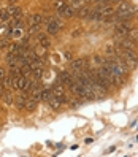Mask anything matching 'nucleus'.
<instances>
[{"label":"nucleus","mask_w":138,"mask_h":157,"mask_svg":"<svg viewBox=\"0 0 138 157\" xmlns=\"http://www.w3.org/2000/svg\"><path fill=\"white\" fill-rule=\"evenodd\" d=\"M138 13L136 6H133L130 2H127V0H122L119 6L116 8V22H121V21H130L132 17Z\"/></svg>","instance_id":"1"},{"label":"nucleus","mask_w":138,"mask_h":157,"mask_svg":"<svg viewBox=\"0 0 138 157\" xmlns=\"http://www.w3.org/2000/svg\"><path fill=\"white\" fill-rule=\"evenodd\" d=\"M8 2H10V3H14V2H16V0H8Z\"/></svg>","instance_id":"23"},{"label":"nucleus","mask_w":138,"mask_h":157,"mask_svg":"<svg viewBox=\"0 0 138 157\" xmlns=\"http://www.w3.org/2000/svg\"><path fill=\"white\" fill-rule=\"evenodd\" d=\"M90 10L92 8H89V6H81L79 10H76V16L78 17H81V19H89V14H90Z\"/></svg>","instance_id":"8"},{"label":"nucleus","mask_w":138,"mask_h":157,"mask_svg":"<svg viewBox=\"0 0 138 157\" xmlns=\"http://www.w3.org/2000/svg\"><path fill=\"white\" fill-rule=\"evenodd\" d=\"M10 73H11L13 76H21V75H22V71H21V67H16V65H13V67H11Z\"/></svg>","instance_id":"17"},{"label":"nucleus","mask_w":138,"mask_h":157,"mask_svg":"<svg viewBox=\"0 0 138 157\" xmlns=\"http://www.w3.org/2000/svg\"><path fill=\"white\" fill-rule=\"evenodd\" d=\"M17 59H19V57H17L14 52H11V51H10V54H6V63H8L10 67L16 65V60H17Z\"/></svg>","instance_id":"12"},{"label":"nucleus","mask_w":138,"mask_h":157,"mask_svg":"<svg viewBox=\"0 0 138 157\" xmlns=\"http://www.w3.org/2000/svg\"><path fill=\"white\" fill-rule=\"evenodd\" d=\"M2 98H3V101H5L6 105H13V103H14V97H13V94H11L10 89H5Z\"/></svg>","instance_id":"9"},{"label":"nucleus","mask_w":138,"mask_h":157,"mask_svg":"<svg viewBox=\"0 0 138 157\" xmlns=\"http://www.w3.org/2000/svg\"><path fill=\"white\" fill-rule=\"evenodd\" d=\"M51 2H56V0H51Z\"/></svg>","instance_id":"24"},{"label":"nucleus","mask_w":138,"mask_h":157,"mask_svg":"<svg viewBox=\"0 0 138 157\" xmlns=\"http://www.w3.org/2000/svg\"><path fill=\"white\" fill-rule=\"evenodd\" d=\"M36 40H38V43L41 44V48H49V46H51L49 36L46 33H38V35H36Z\"/></svg>","instance_id":"7"},{"label":"nucleus","mask_w":138,"mask_h":157,"mask_svg":"<svg viewBox=\"0 0 138 157\" xmlns=\"http://www.w3.org/2000/svg\"><path fill=\"white\" fill-rule=\"evenodd\" d=\"M27 98H29V92L22 90V94L14 100L16 108H17V109H24V108H25V103H27Z\"/></svg>","instance_id":"6"},{"label":"nucleus","mask_w":138,"mask_h":157,"mask_svg":"<svg viewBox=\"0 0 138 157\" xmlns=\"http://www.w3.org/2000/svg\"><path fill=\"white\" fill-rule=\"evenodd\" d=\"M21 8L19 6H10V8H8V13H10V16L11 17H19L21 16Z\"/></svg>","instance_id":"14"},{"label":"nucleus","mask_w":138,"mask_h":157,"mask_svg":"<svg viewBox=\"0 0 138 157\" xmlns=\"http://www.w3.org/2000/svg\"><path fill=\"white\" fill-rule=\"evenodd\" d=\"M122 0H109V3H121Z\"/></svg>","instance_id":"22"},{"label":"nucleus","mask_w":138,"mask_h":157,"mask_svg":"<svg viewBox=\"0 0 138 157\" xmlns=\"http://www.w3.org/2000/svg\"><path fill=\"white\" fill-rule=\"evenodd\" d=\"M81 33V30H73V33H71V36H78Z\"/></svg>","instance_id":"21"},{"label":"nucleus","mask_w":138,"mask_h":157,"mask_svg":"<svg viewBox=\"0 0 138 157\" xmlns=\"http://www.w3.org/2000/svg\"><path fill=\"white\" fill-rule=\"evenodd\" d=\"M54 94H52V89H49V87H46V89H41V100H44V101H48L51 97H52Z\"/></svg>","instance_id":"13"},{"label":"nucleus","mask_w":138,"mask_h":157,"mask_svg":"<svg viewBox=\"0 0 138 157\" xmlns=\"http://www.w3.org/2000/svg\"><path fill=\"white\" fill-rule=\"evenodd\" d=\"M32 73H33V76H35L36 79H40L41 75H43V67H36V68H33Z\"/></svg>","instance_id":"16"},{"label":"nucleus","mask_w":138,"mask_h":157,"mask_svg":"<svg viewBox=\"0 0 138 157\" xmlns=\"http://www.w3.org/2000/svg\"><path fill=\"white\" fill-rule=\"evenodd\" d=\"M10 41H8L6 38H3V40H0V49H10Z\"/></svg>","instance_id":"18"},{"label":"nucleus","mask_w":138,"mask_h":157,"mask_svg":"<svg viewBox=\"0 0 138 157\" xmlns=\"http://www.w3.org/2000/svg\"><path fill=\"white\" fill-rule=\"evenodd\" d=\"M127 36L138 44V29H130V30H128V33H127Z\"/></svg>","instance_id":"15"},{"label":"nucleus","mask_w":138,"mask_h":157,"mask_svg":"<svg viewBox=\"0 0 138 157\" xmlns=\"http://www.w3.org/2000/svg\"><path fill=\"white\" fill-rule=\"evenodd\" d=\"M57 14H59V17H65V19H70V17H73L76 14V10L73 8L71 5H65V6H62V8H59V11H57Z\"/></svg>","instance_id":"4"},{"label":"nucleus","mask_w":138,"mask_h":157,"mask_svg":"<svg viewBox=\"0 0 138 157\" xmlns=\"http://www.w3.org/2000/svg\"><path fill=\"white\" fill-rule=\"evenodd\" d=\"M3 92H5V86H3V81L0 79V98H2V95H3Z\"/></svg>","instance_id":"20"},{"label":"nucleus","mask_w":138,"mask_h":157,"mask_svg":"<svg viewBox=\"0 0 138 157\" xmlns=\"http://www.w3.org/2000/svg\"><path fill=\"white\" fill-rule=\"evenodd\" d=\"M116 46H119V48H122L125 51H133L136 52L138 51V44L135 41H132L128 36H116Z\"/></svg>","instance_id":"3"},{"label":"nucleus","mask_w":138,"mask_h":157,"mask_svg":"<svg viewBox=\"0 0 138 157\" xmlns=\"http://www.w3.org/2000/svg\"><path fill=\"white\" fill-rule=\"evenodd\" d=\"M8 17H10V13H8V10H0V19L6 21Z\"/></svg>","instance_id":"19"},{"label":"nucleus","mask_w":138,"mask_h":157,"mask_svg":"<svg viewBox=\"0 0 138 157\" xmlns=\"http://www.w3.org/2000/svg\"><path fill=\"white\" fill-rule=\"evenodd\" d=\"M36 105H38V100H35L33 97H29L27 98V103H25V109L27 111H35Z\"/></svg>","instance_id":"10"},{"label":"nucleus","mask_w":138,"mask_h":157,"mask_svg":"<svg viewBox=\"0 0 138 157\" xmlns=\"http://www.w3.org/2000/svg\"><path fill=\"white\" fill-rule=\"evenodd\" d=\"M63 29V22L59 19L56 16H49L48 19H46V30H48L49 35H56L59 33V30Z\"/></svg>","instance_id":"2"},{"label":"nucleus","mask_w":138,"mask_h":157,"mask_svg":"<svg viewBox=\"0 0 138 157\" xmlns=\"http://www.w3.org/2000/svg\"><path fill=\"white\" fill-rule=\"evenodd\" d=\"M48 103H49V106L52 108V109H59L60 106H62V103H60V100L56 97V95H52L49 100H48Z\"/></svg>","instance_id":"11"},{"label":"nucleus","mask_w":138,"mask_h":157,"mask_svg":"<svg viewBox=\"0 0 138 157\" xmlns=\"http://www.w3.org/2000/svg\"><path fill=\"white\" fill-rule=\"evenodd\" d=\"M60 82L65 87H70L71 84H73V81H75V76L71 75V73H68V71H62V73H59V78H57Z\"/></svg>","instance_id":"5"}]
</instances>
